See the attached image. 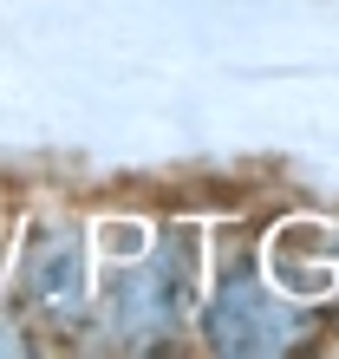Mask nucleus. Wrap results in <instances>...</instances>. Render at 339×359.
<instances>
[{"label":"nucleus","instance_id":"nucleus-3","mask_svg":"<svg viewBox=\"0 0 339 359\" xmlns=\"http://www.w3.org/2000/svg\"><path fill=\"white\" fill-rule=\"evenodd\" d=\"M20 301H27V313H46V320H66V313L85 307V242L72 222H46L27 236Z\"/></svg>","mask_w":339,"mask_h":359},{"label":"nucleus","instance_id":"nucleus-1","mask_svg":"<svg viewBox=\"0 0 339 359\" xmlns=\"http://www.w3.org/2000/svg\"><path fill=\"white\" fill-rule=\"evenodd\" d=\"M202 333H209V346H222V353H287L307 327H300V307H287L281 294L242 262V268L222 274L216 294H209Z\"/></svg>","mask_w":339,"mask_h":359},{"label":"nucleus","instance_id":"nucleus-2","mask_svg":"<svg viewBox=\"0 0 339 359\" xmlns=\"http://www.w3.org/2000/svg\"><path fill=\"white\" fill-rule=\"evenodd\" d=\"M183 307H189V242L177 248H157L151 262H137V268H124L111 294H104V327L118 333V340H163V333H177L183 320Z\"/></svg>","mask_w":339,"mask_h":359}]
</instances>
